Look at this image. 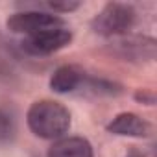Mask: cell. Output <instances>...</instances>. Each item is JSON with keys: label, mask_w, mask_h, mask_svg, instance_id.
Listing matches in <instances>:
<instances>
[{"label": "cell", "mask_w": 157, "mask_h": 157, "mask_svg": "<svg viewBox=\"0 0 157 157\" xmlns=\"http://www.w3.org/2000/svg\"><path fill=\"white\" fill-rule=\"evenodd\" d=\"M105 50L118 57L120 61L135 63V65H144L151 63L157 56V41L150 35H120L115 37Z\"/></svg>", "instance_id": "cell-3"}, {"label": "cell", "mask_w": 157, "mask_h": 157, "mask_svg": "<svg viewBox=\"0 0 157 157\" xmlns=\"http://www.w3.org/2000/svg\"><path fill=\"white\" fill-rule=\"evenodd\" d=\"M133 98L140 104V105H155V93L150 89H139Z\"/></svg>", "instance_id": "cell-11"}, {"label": "cell", "mask_w": 157, "mask_h": 157, "mask_svg": "<svg viewBox=\"0 0 157 157\" xmlns=\"http://www.w3.org/2000/svg\"><path fill=\"white\" fill-rule=\"evenodd\" d=\"M82 87H87L91 93L102 94V96H117L122 93V85H118L111 80H105V78H93V76L85 78Z\"/></svg>", "instance_id": "cell-9"}, {"label": "cell", "mask_w": 157, "mask_h": 157, "mask_svg": "<svg viewBox=\"0 0 157 157\" xmlns=\"http://www.w3.org/2000/svg\"><path fill=\"white\" fill-rule=\"evenodd\" d=\"M46 157H94V150L85 137H61L48 148Z\"/></svg>", "instance_id": "cell-8"}, {"label": "cell", "mask_w": 157, "mask_h": 157, "mask_svg": "<svg viewBox=\"0 0 157 157\" xmlns=\"http://www.w3.org/2000/svg\"><path fill=\"white\" fill-rule=\"evenodd\" d=\"M105 129H107V133H111V135L131 137V139H148V137H151V133H153L151 124H150L146 118H142L140 115L131 113V111H124V113L115 115V117L107 122Z\"/></svg>", "instance_id": "cell-6"}, {"label": "cell", "mask_w": 157, "mask_h": 157, "mask_svg": "<svg viewBox=\"0 0 157 157\" xmlns=\"http://www.w3.org/2000/svg\"><path fill=\"white\" fill-rule=\"evenodd\" d=\"M65 26L67 22L63 17L46 13V11H39V10H22V11L10 15L6 21V28L10 32L26 33V35H33L39 32L54 30V28H65Z\"/></svg>", "instance_id": "cell-4"}, {"label": "cell", "mask_w": 157, "mask_h": 157, "mask_svg": "<svg viewBox=\"0 0 157 157\" xmlns=\"http://www.w3.org/2000/svg\"><path fill=\"white\" fill-rule=\"evenodd\" d=\"M72 43V32L65 28H54L46 32H39L33 35H26L21 41V48L33 57H44L67 48Z\"/></svg>", "instance_id": "cell-5"}, {"label": "cell", "mask_w": 157, "mask_h": 157, "mask_svg": "<svg viewBox=\"0 0 157 157\" xmlns=\"http://www.w3.org/2000/svg\"><path fill=\"white\" fill-rule=\"evenodd\" d=\"M126 157H146L142 151H139V150H135V148H131L128 153H126Z\"/></svg>", "instance_id": "cell-12"}, {"label": "cell", "mask_w": 157, "mask_h": 157, "mask_svg": "<svg viewBox=\"0 0 157 157\" xmlns=\"http://www.w3.org/2000/svg\"><path fill=\"white\" fill-rule=\"evenodd\" d=\"M15 139H17V122L8 109L0 107V148L13 144Z\"/></svg>", "instance_id": "cell-10"}, {"label": "cell", "mask_w": 157, "mask_h": 157, "mask_svg": "<svg viewBox=\"0 0 157 157\" xmlns=\"http://www.w3.org/2000/svg\"><path fill=\"white\" fill-rule=\"evenodd\" d=\"M26 124L30 131L46 140H57L68 133L72 126L70 111L56 100H37L26 111Z\"/></svg>", "instance_id": "cell-1"}, {"label": "cell", "mask_w": 157, "mask_h": 157, "mask_svg": "<svg viewBox=\"0 0 157 157\" xmlns=\"http://www.w3.org/2000/svg\"><path fill=\"white\" fill-rule=\"evenodd\" d=\"M137 21V11L131 4L107 2L91 21V30L102 37H120L126 35Z\"/></svg>", "instance_id": "cell-2"}, {"label": "cell", "mask_w": 157, "mask_h": 157, "mask_svg": "<svg viewBox=\"0 0 157 157\" xmlns=\"http://www.w3.org/2000/svg\"><path fill=\"white\" fill-rule=\"evenodd\" d=\"M87 78V72L78 65H61L50 76V89L57 94H68L80 89Z\"/></svg>", "instance_id": "cell-7"}]
</instances>
